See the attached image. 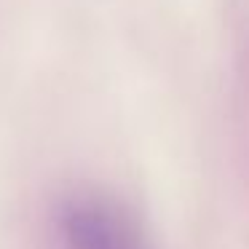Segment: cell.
<instances>
[{
	"label": "cell",
	"mask_w": 249,
	"mask_h": 249,
	"mask_svg": "<svg viewBox=\"0 0 249 249\" xmlns=\"http://www.w3.org/2000/svg\"><path fill=\"white\" fill-rule=\"evenodd\" d=\"M62 228L70 249H147L134 222L118 206L97 198L70 204Z\"/></svg>",
	"instance_id": "cell-1"
}]
</instances>
